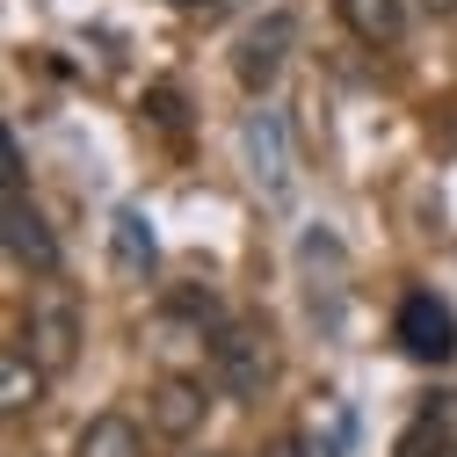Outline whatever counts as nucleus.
<instances>
[{
    "mask_svg": "<svg viewBox=\"0 0 457 457\" xmlns=\"http://www.w3.org/2000/svg\"><path fill=\"white\" fill-rule=\"evenodd\" d=\"M334 15H341V29H349L356 44H370V51H392L399 37H407V0H334Z\"/></svg>",
    "mask_w": 457,
    "mask_h": 457,
    "instance_id": "obj_8",
    "label": "nucleus"
},
{
    "mask_svg": "<svg viewBox=\"0 0 457 457\" xmlns=\"http://www.w3.org/2000/svg\"><path fill=\"white\" fill-rule=\"evenodd\" d=\"M204 414H211V392H204V378H182V370L153 378V392H145V421H153V436H167V443H189V436H204Z\"/></svg>",
    "mask_w": 457,
    "mask_h": 457,
    "instance_id": "obj_6",
    "label": "nucleus"
},
{
    "mask_svg": "<svg viewBox=\"0 0 457 457\" xmlns=\"http://www.w3.org/2000/svg\"><path fill=\"white\" fill-rule=\"evenodd\" d=\"M37 399H44V370H37V356H29V349H0V414L22 421Z\"/></svg>",
    "mask_w": 457,
    "mask_h": 457,
    "instance_id": "obj_11",
    "label": "nucleus"
},
{
    "mask_svg": "<svg viewBox=\"0 0 457 457\" xmlns=\"http://www.w3.org/2000/svg\"><path fill=\"white\" fill-rule=\"evenodd\" d=\"M291 44H298V22H291V15H283V8H276V15H262V22L240 37V51H233V80L262 102V95L276 87L283 59H291Z\"/></svg>",
    "mask_w": 457,
    "mask_h": 457,
    "instance_id": "obj_3",
    "label": "nucleus"
},
{
    "mask_svg": "<svg viewBox=\"0 0 457 457\" xmlns=\"http://www.w3.org/2000/svg\"><path fill=\"white\" fill-rule=\"evenodd\" d=\"M167 8H175V15H218L225 0H167Z\"/></svg>",
    "mask_w": 457,
    "mask_h": 457,
    "instance_id": "obj_14",
    "label": "nucleus"
},
{
    "mask_svg": "<svg viewBox=\"0 0 457 457\" xmlns=\"http://www.w3.org/2000/svg\"><path fill=\"white\" fill-rule=\"evenodd\" d=\"M240 145H247V167H254L262 196H269V204H291V131H283L276 109H247Z\"/></svg>",
    "mask_w": 457,
    "mask_h": 457,
    "instance_id": "obj_5",
    "label": "nucleus"
},
{
    "mask_svg": "<svg viewBox=\"0 0 457 457\" xmlns=\"http://www.w3.org/2000/svg\"><path fill=\"white\" fill-rule=\"evenodd\" d=\"M167 312H175V320H189V327H225V305H218V291H211V283H175V305H167Z\"/></svg>",
    "mask_w": 457,
    "mask_h": 457,
    "instance_id": "obj_12",
    "label": "nucleus"
},
{
    "mask_svg": "<svg viewBox=\"0 0 457 457\" xmlns=\"http://www.w3.org/2000/svg\"><path fill=\"white\" fill-rule=\"evenodd\" d=\"M0 240H8V254H15L29 276H59V240H51L44 211H37L22 189H0Z\"/></svg>",
    "mask_w": 457,
    "mask_h": 457,
    "instance_id": "obj_7",
    "label": "nucleus"
},
{
    "mask_svg": "<svg viewBox=\"0 0 457 457\" xmlns=\"http://www.w3.org/2000/svg\"><path fill=\"white\" fill-rule=\"evenodd\" d=\"M414 15H428V22H443V15H457V0H407Z\"/></svg>",
    "mask_w": 457,
    "mask_h": 457,
    "instance_id": "obj_13",
    "label": "nucleus"
},
{
    "mask_svg": "<svg viewBox=\"0 0 457 457\" xmlns=\"http://www.w3.org/2000/svg\"><path fill=\"white\" fill-rule=\"evenodd\" d=\"M392 334H399V349H407L414 363H450V356H457V320H450V305L428 298V291H407V298H399Z\"/></svg>",
    "mask_w": 457,
    "mask_h": 457,
    "instance_id": "obj_4",
    "label": "nucleus"
},
{
    "mask_svg": "<svg viewBox=\"0 0 457 457\" xmlns=\"http://www.w3.org/2000/svg\"><path fill=\"white\" fill-rule=\"evenodd\" d=\"M262 457H312V450H305V443H298V436H283V443H269V450H262Z\"/></svg>",
    "mask_w": 457,
    "mask_h": 457,
    "instance_id": "obj_15",
    "label": "nucleus"
},
{
    "mask_svg": "<svg viewBox=\"0 0 457 457\" xmlns=\"http://www.w3.org/2000/svg\"><path fill=\"white\" fill-rule=\"evenodd\" d=\"M211 378H218V392L233 399V407L269 399V385H276V334L262 320H225L211 334Z\"/></svg>",
    "mask_w": 457,
    "mask_h": 457,
    "instance_id": "obj_1",
    "label": "nucleus"
},
{
    "mask_svg": "<svg viewBox=\"0 0 457 457\" xmlns=\"http://www.w3.org/2000/svg\"><path fill=\"white\" fill-rule=\"evenodd\" d=\"M436 457H457V443H443V450H436Z\"/></svg>",
    "mask_w": 457,
    "mask_h": 457,
    "instance_id": "obj_16",
    "label": "nucleus"
},
{
    "mask_svg": "<svg viewBox=\"0 0 457 457\" xmlns=\"http://www.w3.org/2000/svg\"><path fill=\"white\" fill-rule=\"evenodd\" d=\"M109 262H117V276H145L153 262H160V240H153V218L138 211V204H124L117 218H109Z\"/></svg>",
    "mask_w": 457,
    "mask_h": 457,
    "instance_id": "obj_9",
    "label": "nucleus"
},
{
    "mask_svg": "<svg viewBox=\"0 0 457 457\" xmlns=\"http://www.w3.org/2000/svg\"><path fill=\"white\" fill-rule=\"evenodd\" d=\"M73 457H145V428L131 414H95L73 436Z\"/></svg>",
    "mask_w": 457,
    "mask_h": 457,
    "instance_id": "obj_10",
    "label": "nucleus"
},
{
    "mask_svg": "<svg viewBox=\"0 0 457 457\" xmlns=\"http://www.w3.org/2000/svg\"><path fill=\"white\" fill-rule=\"evenodd\" d=\"M29 356H37V370L44 378H59V370H73L80 363V305L66 298V291H44L37 305H29Z\"/></svg>",
    "mask_w": 457,
    "mask_h": 457,
    "instance_id": "obj_2",
    "label": "nucleus"
}]
</instances>
